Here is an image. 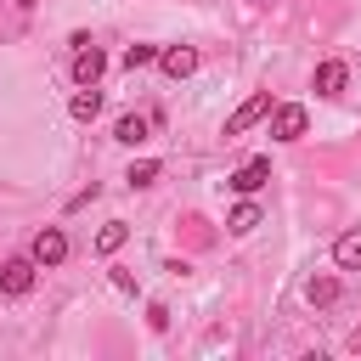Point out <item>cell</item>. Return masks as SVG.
Wrapping results in <instances>:
<instances>
[{
	"mask_svg": "<svg viewBox=\"0 0 361 361\" xmlns=\"http://www.w3.org/2000/svg\"><path fill=\"white\" fill-rule=\"evenodd\" d=\"M28 259H34V265H62V259H68V231H62V226H45V231H34V248H28Z\"/></svg>",
	"mask_w": 361,
	"mask_h": 361,
	"instance_id": "cell-1",
	"label": "cell"
},
{
	"mask_svg": "<svg viewBox=\"0 0 361 361\" xmlns=\"http://www.w3.org/2000/svg\"><path fill=\"white\" fill-rule=\"evenodd\" d=\"M305 124H310V113H305L299 102L271 107V135H276V141H299V135H305Z\"/></svg>",
	"mask_w": 361,
	"mask_h": 361,
	"instance_id": "cell-2",
	"label": "cell"
},
{
	"mask_svg": "<svg viewBox=\"0 0 361 361\" xmlns=\"http://www.w3.org/2000/svg\"><path fill=\"white\" fill-rule=\"evenodd\" d=\"M265 113H271V90H254V96H248V102H243V107L226 118V135H243V130H254Z\"/></svg>",
	"mask_w": 361,
	"mask_h": 361,
	"instance_id": "cell-3",
	"label": "cell"
},
{
	"mask_svg": "<svg viewBox=\"0 0 361 361\" xmlns=\"http://www.w3.org/2000/svg\"><path fill=\"white\" fill-rule=\"evenodd\" d=\"M265 180H271V158H248V164H243L237 175H226V186H231L237 197H254V192H259Z\"/></svg>",
	"mask_w": 361,
	"mask_h": 361,
	"instance_id": "cell-4",
	"label": "cell"
},
{
	"mask_svg": "<svg viewBox=\"0 0 361 361\" xmlns=\"http://www.w3.org/2000/svg\"><path fill=\"white\" fill-rule=\"evenodd\" d=\"M34 271H39L34 259H6V265H0V293H6V299H23V293L34 288Z\"/></svg>",
	"mask_w": 361,
	"mask_h": 361,
	"instance_id": "cell-5",
	"label": "cell"
},
{
	"mask_svg": "<svg viewBox=\"0 0 361 361\" xmlns=\"http://www.w3.org/2000/svg\"><path fill=\"white\" fill-rule=\"evenodd\" d=\"M102 73H107V56H102L96 45H79V51H73V79H79V85H96Z\"/></svg>",
	"mask_w": 361,
	"mask_h": 361,
	"instance_id": "cell-6",
	"label": "cell"
},
{
	"mask_svg": "<svg viewBox=\"0 0 361 361\" xmlns=\"http://www.w3.org/2000/svg\"><path fill=\"white\" fill-rule=\"evenodd\" d=\"M158 62H164L169 79H192L197 73V51L192 45H169V51H158Z\"/></svg>",
	"mask_w": 361,
	"mask_h": 361,
	"instance_id": "cell-7",
	"label": "cell"
},
{
	"mask_svg": "<svg viewBox=\"0 0 361 361\" xmlns=\"http://www.w3.org/2000/svg\"><path fill=\"white\" fill-rule=\"evenodd\" d=\"M344 79H350V68H344V62H316V79H310V85H316V96H338V90H344Z\"/></svg>",
	"mask_w": 361,
	"mask_h": 361,
	"instance_id": "cell-8",
	"label": "cell"
},
{
	"mask_svg": "<svg viewBox=\"0 0 361 361\" xmlns=\"http://www.w3.org/2000/svg\"><path fill=\"white\" fill-rule=\"evenodd\" d=\"M333 265H338V271H361V226L333 243Z\"/></svg>",
	"mask_w": 361,
	"mask_h": 361,
	"instance_id": "cell-9",
	"label": "cell"
},
{
	"mask_svg": "<svg viewBox=\"0 0 361 361\" xmlns=\"http://www.w3.org/2000/svg\"><path fill=\"white\" fill-rule=\"evenodd\" d=\"M68 113H73L79 124H90V118L102 113V90H96V85H79V96L68 102Z\"/></svg>",
	"mask_w": 361,
	"mask_h": 361,
	"instance_id": "cell-10",
	"label": "cell"
},
{
	"mask_svg": "<svg viewBox=\"0 0 361 361\" xmlns=\"http://www.w3.org/2000/svg\"><path fill=\"white\" fill-rule=\"evenodd\" d=\"M147 130H152V118H141V113H124V118L113 124V135H118L124 147H141V141H147Z\"/></svg>",
	"mask_w": 361,
	"mask_h": 361,
	"instance_id": "cell-11",
	"label": "cell"
},
{
	"mask_svg": "<svg viewBox=\"0 0 361 361\" xmlns=\"http://www.w3.org/2000/svg\"><path fill=\"white\" fill-rule=\"evenodd\" d=\"M254 226H259V203H248V197H243V203L231 209V220H226V231H237V237H248Z\"/></svg>",
	"mask_w": 361,
	"mask_h": 361,
	"instance_id": "cell-12",
	"label": "cell"
},
{
	"mask_svg": "<svg viewBox=\"0 0 361 361\" xmlns=\"http://www.w3.org/2000/svg\"><path fill=\"white\" fill-rule=\"evenodd\" d=\"M124 237H130V226H124V220H107V226L96 231V254H118Z\"/></svg>",
	"mask_w": 361,
	"mask_h": 361,
	"instance_id": "cell-13",
	"label": "cell"
},
{
	"mask_svg": "<svg viewBox=\"0 0 361 361\" xmlns=\"http://www.w3.org/2000/svg\"><path fill=\"white\" fill-rule=\"evenodd\" d=\"M305 299H310V305H333V299H338V276H310V282H305Z\"/></svg>",
	"mask_w": 361,
	"mask_h": 361,
	"instance_id": "cell-14",
	"label": "cell"
},
{
	"mask_svg": "<svg viewBox=\"0 0 361 361\" xmlns=\"http://www.w3.org/2000/svg\"><path fill=\"white\" fill-rule=\"evenodd\" d=\"M124 180H130V186H152V180H158V164H152V158H135Z\"/></svg>",
	"mask_w": 361,
	"mask_h": 361,
	"instance_id": "cell-15",
	"label": "cell"
},
{
	"mask_svg": "<svg viewBox=\"0 0 361 361\" xmlns=\"http://www.w3.org/2000/svg\"><path fill=\"white\" fill-rule=\"evenodd\" d=\"M147 62H158V45H130V51H124V68H130V73L147 68Z\"/></svg>",
	"mask_w": 361,
	"mask_h": 361,
	"instance_id": "cell-16",
	"label": "cell"
},
{
	"mask_svg": "<svg viewBox=\"0 0 361 361\" xmlns=\"http://www.w3.org/2000/svg\"><path fill=\"white\" fill-rule=\"evenodd\" d=\"M147 327L164 333V327H169V310H164V305H147Z\"/></svg>",
	"mask_w": 361,
	"mask_h": 361,
	"instance_id": "cell-17",
	"label": "cell"
}]
</instances>
